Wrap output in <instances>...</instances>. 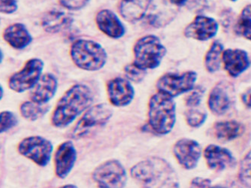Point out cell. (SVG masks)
I'll return each mask as SVG.
<instances>
[{
    "mask_svg": "<svg viewBox=\"0 0 251 188\" xmlns=\"http://www.w3.org/2000/svg\"><path fill=\"white\" fill-rule=\"evenodd\" d=\"M92 90L84 84H76L68 89L56 103L51 116V124L56 128H65L73 124L92 106Z\"/></svg>",
    "mask_w": 251,
    "mask_h": 188,
    "instance_id": "6da1fadb",
    "label": "cell"
},
{
    "mask_svg": "<svg viewBox=\"0 0 251 188\" xmlns=\"http://www.w3.org/2000/svg\"><path fill=\"white\" fill-rule=\"evenodd\" d=\"M129 173L143 188H175L177 185L176 172L162 158L141 161L131 168Z\"/></svg>",
    "mask_w": 251,
    "mask_h": 188,
    "instance_id": "7a4b0ae2",
    "label": "cell"
},
{
    "mask_svg": "<svg viewBox=\"0 0 251 188\" xmlns=\"http://www.w3.org/2000/svg\"><path fill=\"white\" fill-rule=\"evenodd\" d=\"M148 125L158 135H165L173 131L176 122V104L174 100L163 93L151 96L148 102Z\"/></svg>",
    "mask_w": 251,
    "mask_h": 188,
    "instance_id": "3957f363",
    "label": "cell"
},
{
    "mask_svg": "<svg viewBox=\"0 0 251 188\" xmlns=\"http://www.w3.org/2000/svg\"><path fill=\"white\" fill-rule=\"evenodd\" d=\"M70 54L74 64L84 71H99L104 67L108 60V54L103 47L90 39H79L74 41Z\"/></svg>",
    "mask_w": 251,
    "mask_h": 188,
    "instance_id": "277c9868",
    "label": "cell"
},
{
    "mask_svg": "<svg viewBox=\"0 0 251 188\" xmlns=\"http://www.w3.org/2000/svg\"><path fill=\"white\" fill-rule=\"evenodd\" d=\"M166 53L167 49L157 36L147 35L134 45V63L145 70L154 69L161 64Z\"/></svg>",
    "mask_w": 251,
    "mask_h": 188,
    "instance_id": "5b68a950",
    "label": "cell"
},
{
    "mask_svg": "<svg viewBox=\"0 0 251 188\" xmlns=\"http://www.w3.org/2000/svg\"><path fill=\"white\" fill-rule=\"evenodd\" d=\"M112 115L113 110L105 103L91 106L81 114L72 130L70 135L75 139L83 138L93 129L105 125Z\"/></svg>",
    "mask_w": 251,
    "mask_h": 188,
    "instance_id": "8992f818",
    "label": "cell"
},
{
    "mask_svg": "<svg viewBox=\"0 0 251 188\" xmlns=\"http://www.w3.org/2000/svg\"><path fill=\"white\" fill-rule=\"evenodd\" d=\"M198 75L194 71L168 73L160 76L156 81L157 92L172 98L188 93L195 87Z\"/></svg>",
    "mask_w": 251,
    "mask_h": 188,
    "instance_id": "52a82bcc",
    "label": "cell"
},
{
    "mask_svg": "<svg viewBox=\"0 0 251 188\" xmlns=\"http://www.w3.org/2000/svg\"><path fill=\"white\" fill-rule=\"evenodd\" d=\"M92 179L99 188H124L127 182V174L119 161L108 160L94 169Z\"/></svg>",
    "mask_w": 251,
    "mask_h": 188,
    "instance_id": "ba28073f",
    "label": "cell"
},
{
    "mask_svg": "<svg viewBox=\"0 0 251 188\" xmlns=\"http://www.w3.org/2000/svg\"><path fill=\"white\" fill-rule=\"evenodd\" d=\"M18 152L30 160L38 166H48L53 154V144L40 135H32L21 140L18 144Z\"/></svg>",
    "mask_w": 251,
    "mask_h": 188,
    "instance_id": "9c48e42d",
    "label": "cell"
},
{
    "mask_svg": "<svg viewBox=\"0 0 251 188\" xmlns=\"http://www.w3.org/2000/svg\"><path fill=\"white\" fill-rule=\"evenodd\" d=\"M44 63L40 59L32 58L26 62L21 70L8 79V87L17 93L31 90L42 76Z\"/></svg>",
    "mask_w": 251,
    "mask_h": 188,
    "instance_id": "30bf717a",
    "label": "cell"
},
{
    "mask_svg": "<svg viewBox=\"0 0 251 188\" xmlns=\"http://www.w3.org/2000/svg\"><path fill=\"white\" fill-rule=\"evenodd\" d=\"M173 151L176 161L187 170L195 169L201 156V145L191 138L177 140L173 145Z\"/></svg>",
    "mask_w": 251,
    "mask_h": 188,
    "instance_id": "8fae6325",
    "label": "cell"
},
{
    "mask_svg": "<svg viewBox=\"0 0 251 188\" xmlns=\"http://www.w3.org/2000/svg\"><path fill=\"white\" fill-rule=\"evenodd\" d=\"M219 30V24L214 18L199 15L186 27L184 36L189 39L205 42L215 37Z\"/></svg>",
    "mask_w": 251,
    "mask_h": 188,
    "instance_id": "7c38bea8",
    "label": "cell"
},
{
    "mask_svg": "<svg viewBox=\"0 0 251 188\" xmlns=\"http://www.w3.org/2000/svg\"><path fill=\"white\" fill-rule=\"evenodd\" d=\"M106 91L109 103L118 108L129 106L135 97L133 86L126 78H114L108 81Z\"/></svg>",
    "mask_w": 251,
    "mask_h": 188,
    "instance_id": "4fadbf2b",
    "label": "cell"
},
{
    "mask_svg": "<svg viewBox=\"0 0 251 188\" xmlns=\"http://www.w3.org/2000/svg\"><path fill=\"white\" fill-rule=\"evenodd\" d=\"M77 158V150L72 141H66L59 145L53 156L55 174L59 179H66L70 175Z\"/></svg>",
    "mask_w": 251,
    "mask_h": 188,
    "instance_id": "5bb4252c",
    "label": "cell"
},
{
    "mask_svg": "<svg viewBox=\"0 0 251 188\" xmlns=\"http://www.w3.org/2000/svg\"><path fill=\"white\" fill-rule=\"evenodd\" d=\"M222 64L227 74L237 78L250 67L251 60L248 52L245 50L229 49L223 52Z\"/></svg>",
    "mask_w": 251,
    "mask_h": 188,
    "instance_id": "9a60e30c",
    "label": "cell"
},
{
    "mask_svg": "<svg viewBox=\"0 0 251 188\" xmlns=\"http://www.w3.org/2000/svg\"><path fill=\"white\" fill-rule=\"evenodd\" d=\"M95 21L98 29L111 39H121L125 35V26L119 17L111 10L102 9L98 11Z\"/></svg>",
    "mask_w": 251,
    "mask_h": 188,
    "instance_id": "2e32d148",
    "label": "cell"
},
{
    "mask_svg": "<svg viewBox=\"0 0 251 188\" xmlns=\"http://www.w3.org/2000/svg\"><path fill=\"white\" fill-rule=\"evenodd\" d=\"M58 88V81L50 73L42 76L36 85L30 90L31 101L39 104L46 105L53 98Z\"/></svg>",
    "mask_w": 251,
    "mask_h": 188,
    "instance_id": "e0dca14e",
    "label": "cell"
},
{
    "mask_svg": "<svg viewBox=\"0 0 251 188\" xmlns=\"http://www.w3.org/2000/svg\"><path fill=\"white\" fill-rule=\"evenodd\" d=\"M204 158L208 168L214 171L224 170L235 164L232 153L218 145H210L204 148Z\"/></svg>",
    "mask_w": 251,
    "mask_h": 188,
    "instance_id": "ac0fdd59",
    "label": "cell"
},
{
    "mask_svg": "<svg viewBox=\"0 0 251 188\" xmlns=\"http://www.w3.org/2000/svg\"><path fill=\"white\" fill-rule=\"evenodd\" d=\"M153 0H121L119 12L121 17L130 23L141 21L146 15Z\"/></svg>",
    "mask_w": 251,
    "mask_h": 188,
    "instance_id": "d6986e66",
    "label": "cell"
},
{
    "mask_svg": "<svg viewBox=\"0 0 251 188\" xmlns=\"http://www.w3.org/2000/svg\"><path fill=\"white\" fill-rule=\"evenodd\" d=\"M73 21V16L70 14L59 10H51L42 18V26L49 33H57L69 29Z\"/></svg>",
    "mask_w": 251,
    "mask_h": 188,
    "instance_id": "ffe728a7",
    "label": "cell"
},
{
    "mask_svg": "<svg viewBox=\"0 0 251 188\" xmlns=\"http://www.w3.org/2000/svg\"><path fill=\"white\" fill-rule=\"evenodd\" d=\"M2 37L10 46L18 50L25 49L32 41L27 28L21 23H15L7 27L4 29Z\"/></svg>",
    "mask_w": 251,
    "mask_h": 188,
    "instance_id": "44dd1931",
    "label": "cell"
},
{
    "mask_svg": "<svg viewBox=\"0 0 251 188\" xmlns=\"http://www.w3.org/2000/svg\"><path fill=\"white\" fill-rule=\"evenodd\" d=\"M210 111L215 115H222L230 108L229 93L222 84H217L211 89L208 99Z\"/></svg>",
    "mask_w": 251,
    "mask_h": 188,
    "instance_id": "7402d4cb",
    "label": "cell"
},
{
    "mask_svg": "<svg viewBox=\"0 0 251 188\" xmlns=\"http://www.w3.org/2000/svg\"><path fill=\"white\" fill-rule=\"evenodd\" d=\"M243 131V125L236 121H219L214 126L216 138L224 141L235 139L240 136Z\"/></svg>",
    "mask_w": 251,
    "mask_h": 188,
    "instance_id": "603a6c76",
    "label": "cell"
},
{
    "mask_svg": "<svg viewBox=\"0 0 251 188\" xmlns=\"http://www.w3.org/2000/svg\"><path fill=\"white\" fill-rule=\"evenodd\" d=\"M224 51V45L219 40L211 44L204 57V67L208 73H215L221 69Z\"/></svg>",
    "mask_w": 251,
    "mask_h": 188,
    "instance_id": "cb8c5ba5",
    "label": "cell"
},
{
    "mask_svg": "<svg viewBox=\"0 0 251 188\" xmlns=\"http://www.w3.org/2000/svg\"><path fill=\"white\" fill-rule=\"evenodd\" d=\"M50 110V107L32 101H26L20 107L21 115L28 121H35L45 116Z\"/></svg>",
    "mask_w": 251,
    "mask_h": 188,
    "instance_id": "d4e9b609",
    "label": "cell"
},
{
    "mask_svg": "<svg viewBox=\"0 0 251 188\" xmlns=\"http://www.w3.org/2000/svg\"><path fill=\"white\" fill-rule=\"evenodd\" d=\"M235 32L251 42V4L242 8L234 25Z\"/></svg>",
    "mask_w": 251,
    "mask_h": 188,
    "instance_id": "484cf974",
    "label": "cell"
},
{
    "mask_svg": "<svg viewBox=\"0 0 251 188\" xmlns=\"http://www.w3.org/2000/svg\"><path fill=\"white\" fill-rule=\"evenodd\" d=\"M172 5L187 8L194 12H202L208 9L212 0H169Z\"/></svg>",
    "mask_w": 251,
    "mask_h": 188,
    "instance_id": "4316f807",
    "label": "cell"
},
{
    "mask_svg": "<svg viewBox=\"0 0 251 188\" xmlns=\"http://www.w3.org/2000/svg\"><path fill=\"white\" fill-rule=\"evenodd\" d=\"M238 179L245 188H251V151L241 161Z\"/></svg>",
    "mask_w": 251,
    "mask_h": 188,
    "instance_id": "83f0119b",
    "label": "cell"
},
{
    "mask_svg": "<svg viewBox=\"0 0 251 188\" xmlns=\"http://www.w3.org/2000/svg\"><path fill=\"white\" fill-rule=\"evenodd\" d=\"M124 73L126 79L128 81L138 84L145 79L147 75V70L133 62L124 66Z\"/></svg>",
    "mask_w": 251,
    "mask_h": 188,
    "instance_id": "f1b7e54d",
    "label": "cell"
},
{
    "mask_svg": "<svg viewBox=\"0 0 251 188\" xmlns=\"http://www.w3.org/2000/svg\"><path fill=\"white\" fill-rule=\"evenodd\" d=\"M208 114L205 111L191 108L185 112V120L187 124L193 128H199L206 121Z\"/></svg>",
    "mask_w": 251,
    "mask_h": 188,
    "instance_id": "f546056e",
    "label": "cell"
},
{
    "mask_svg": "<svg viewBox=\"0 0 251 188\" xmlns=\"http://www.w3.org/2000/svg\"><path fill=\"white\" fill-rule=\"evenodd\" d=\"M185 97V105L190 108L199 107L202 101L204 94V89L201 86L194 87L190 91L187 93Z\"/></svg>",
    "mask_w": 251,
    "mask_h": 188,
    "instance_id": "4dcf8cb0",
    "label": "cell"
},
{
    "mask_svg": "<svg viewBox=\"0 0 251 188\" xmlns=\"http://www.w3.org/2000/svg\"><path fill=\"white\" fill-rule=\"evenodd\" d=\"M17 116L10 111L0 112V134L7 132L18 124Z\"/></svg>",
    "mask_w": 251,
    "mask_h": 188,
    "instance_id": "1f68e13d",
    "label": "cell"
},
{
    "mask_svg": "<svg viewBox=\"0 0 251 188\" xmlns=\"http://www.w3.org/2000/svg\"><path fill=\"white\" fill-rule=\"evenodd\" d=\"M90 0H58L59 3L70 11H79L87 6Z\"/></svg>",
    "mask_w": 251,
    "mask_h": 188,
    "instance_id": "d6a6232c",
    "label": "cell"
},
{
    "mask_svg": "<svg viewBox=\"0 0 251 188\" xmlns=\"http://www.w3.org/2000/svg\"><path fill=\"white\" fill-rule=\"evenodd\" d=\"M18 9V0H0V12L1 13H14Z\"/></svg>",
    "mask_w": 251,
    "mask_h": 188,
    "instance_id": "836d02e7",
    "label": "cell"
},
{
    "mask_svg": "<svg viewBox=\"0 0 251 188\" xmlns=\"http://www.w3.org/2000/svg\"><path fill=\"white\" fill-rule=\"evenodd\" d=\"M211 187V180L204 178H194L190 184V188H208Z\"/></svg>",
    "mask_w": 251,
    "mask_h": 188,
    "instance_id": "e575fe53",
    "label": "cell"
},
{
    "mask_svg": "<svg viewBox=\"0 0 251 188\" xmlns=\"http://www.w3.org/2000/svg\"><path fill=\"white\" fill-rule=\"evenodd\" d=\"M232 11H229V10H226L224 11L222 15H221V23H222L223 26L224 27L229 28L232 24Z\"/></svg>",
    "mask_w": 251,
    "mask_h": 188,
    "instance_id": "d590c367",
    "label": "cell"
},
{
    "mask_svg": "<svg viewBox=\"0 0 251 188\" xmlns=\"http://www.w3.org/2000/svg\"><path fill=\"white\" fill-rule=\"evenodd\" d=\"M242 103L246 106L248 108L251 109V89L247 90L242 95Z\"/></svg>",
    "mask_w": 251,
    "mask_h": 188,
    "instance_id": "8d00e7d4",
    "label": "cell"
},
{
    "mask_svg": "<svg viewBox=\"0 0 251 188\" xmlns=\"http://www.w3.org/2000/svg\"><path fill=\"white\" fill-rule=\"evenodd\" d=\"M59 188H78L75 185H72V184H68V185H63Z\"/></svg>",
    "mask_w": 251,
    "mask_h": 188,
    "instance_id": "74e56055",
    "label": "cell"
},
{
    "mask_svg": "<svg viewBox=\"0 0 251 188\" xmlns=\"http://www.w3.org/2000/svg\"><path fill=\"white\" fill-rule=\"evenodd\" d=\"M3 87H2V86L1 85V84H0V100H2V97H3Z\"/></svg>",
    "mask_w": 251,
    "mask_h": 188,
    "instance_id": "f35d334b",
    "label": "cell"
},
{
    "mask_svg": "<svg viewBox=\"0 0 251 188\" xmlns=\"http://www.w3.org/2000/svg\"><path fill=\"white\" fill-rule=\"evenodd\" d=\"M2 59H3V53H2V50L0 49V63L2 61Z\"/></svg>",
    "mask_w": 251,
    "mask_h": 188,
    "instance_id": "ab89813d",
    "label": "cell"
},
{
    "mask_svg": "<svg viewBox=\"0 0 251 188\" xmlns=\"http://www.w3.org/2000/svg\"><path fill=\"white\" fill-rule=\"evenodd\" d=\"M225 188V187H222V186H214V187H210V188Z\"/></svg>",
    "mask_w": 251,
    "mask_h": 188,
    "instance_id": "60d3db41",
    "label": "cell"
},
{
    "mask_svg": "<svg viewBox=\"0 0 251 188\" xmlns=\"http://www.w3.org/2000/svg\"><path fill=\"white\" fill-rule=\"evenodd\" d=\"M229 1H232V2H235L237 0H229Z\"/></svg>",
    "mask_w": 251,
    "mask_h": 188,
    "instance_id": "b9f144b4",
    "label": "cell"
}]
</instances>
